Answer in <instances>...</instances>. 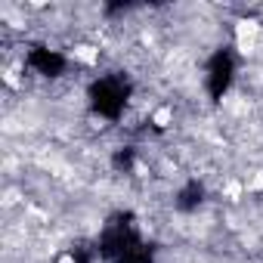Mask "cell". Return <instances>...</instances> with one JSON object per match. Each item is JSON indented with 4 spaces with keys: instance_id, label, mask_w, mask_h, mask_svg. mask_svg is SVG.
I'll return each mask as SVG.
<instances>
[{
    "instance_id": "cell-1",
    "label": "cell",
    "mask_w": 263,
    "mask_h": 263,
    "mask_svg": "<svg viewBox=\"0 0 263 263\" xmlns=\"http://www.w3.org/2000/svg\"><path fill=\"white\" fill-rule=\"evenodd\" d=\"M99 251H102V257H108L115 263H152V251L140 241L130 217H118L105 229V235L99 241Z\"/></svg>"
},
{
    "instance_id": "cell-2",
    "label": "cell",
    "mask_w": 263,
    "mask_h": 263,
    "mask_svg": "<svg viewBox=\"0 0 263 263\" xmlns=\"http://www.w3.org/2000/svg\"><path fill=\"white\" fill-rule=\"evenodd\" d=\"M127 93H130V87H127L124 78H102V81L93 84L90 102H93V108H96L99 115L118 118L121 108H124V102H127Z\"/></svg>"
},
{
    "instance_id": "cell-3",
    "label": "cell",
    "mask_w": 263,
    "mask_h": 263,
    "mask_svg": "<svg viewBox=\"0 0 263 263\" xmlns=\"http://www.w3.org/2000/svg\"><path fill=\"white\" fill-rule=\"evenodd\" d=\"M229 81H232V56L229 53H217L211 59V68H208V90H211V96L220 99L226 93Z\"/></svg>"
},
{
    "instance_id": "cell-4",
    "label": "cell",
    "mask_w": 263,
    "mask_h": 263,
    "mask_svg": "<svg viewBox=\"0 0 263 263\" xmlns=\"http://www.w3.org/2000/svg\"><path fill=\"white\" fill-rule=\"evenodd\" d=\"M28 65H31V68H37V71H41V74H47V78H56V74L65 68V59H62L59 53H53V50L37 47V50H31Z\"/></svg>"
},
{
    "instance_id": "cell-5",
    "label": "cell",
    "mask_w": 263,
    "mask_h": 263,
    "mask_svg": "<svg viewBox=\"0 0 263 263\" xmlns=\"http://www.w3.org/2000/svg\"><path fill=\"white\" fill-rule=\"evenodd\" d=\"M198 204H201V186H198V183H189V186L180 192L177 208H180V211H192V208H198Z\"/></svg>"
},
{
    "instance_id": "cell-6",
    "label": "cell",
    "mask_w": 263,
    "mask_h": 263,
    "mask_svg": "<svg viewBox=\"0 0 263 263\" xmlns=\"http://www.w3.org/2000/svg\"><path fill=\"white\" fill-rule=\"evenodd\" d=\"M130 164H134V152H130V149H124V152H118V155H115V167L127 171Z\"/></svg>"
}]
</instances>
